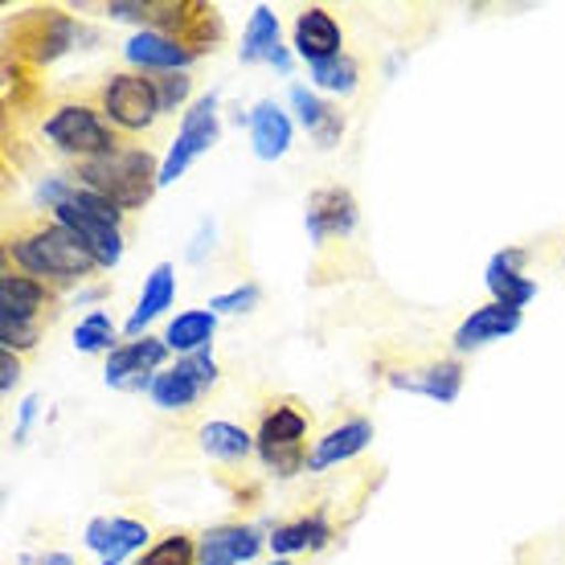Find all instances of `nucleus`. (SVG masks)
Instances as JSON below:
<instances>
[{
	"mask_svg": "<svg viewBox=\"0 0 565 565\" xmlns=\"http://www.w3.org/2000/svg\"><path fill=\"white\" fill-rule=\"evenodd\" d=\"M164 356H169L164 337L128 340V344L111 349V356H107V385H115V390H148L156 369L164 365Z\"/></svg>",
	"mask_w": 565,
	"mask_h": 565,
	"instance_id": "nucleus-10",
	"label": "nucleus"
},
{
	"mask_svg": "<svg viewBox=\"0 0 565 565\" xmlns=\"http://www.w3.org/2000/svg\"><path fill=\"white\" fill-rule=\"evenodd\" d=\"M50 217H57L66 230H74V234L86 242V250L99 258L103 270H111L115 263L124 258V234H119V226L103 222V217H95V213H86L83 205L62 201V205H54V210H50Z\"/></svg>",
	"mask_w": 565,
	"mask_h": 565,
	"instance_id": "nucleus-13",
	"label": "nucleus"
},
{
	"mask_svg": "<svg viewBox=\"0 0 565 565\" xmlns=\"http://www.w3.org/2000/svg\"><path fill=\"white\" fill-rule=\"evenodd\" d=\"M42 136L54 143L57 152L74 156V160H95V156L119 152V128H111L99 111H90L86 103H62L45 115Z\"/></svg>",
	"mask_w": 565,
	"mask_h": 565,
	"instance_id": "nucleus-5",
	"label": "nucleus"
},
{
	"mask_svg": "<svg viewBox=\"0 0 565 565\" xmlns=\"http://www.w3.org/2000/svg\"><path fill=\"white\" fill-rule=\"evenodd\" d=\"M213 332H217V316L205 308H193V311H181L177 320L169 324L164 332V344L177 349V353H201V349H210Z\"/></svg>",
	"mask_w": 565,
	"mask_h": 565,
	"instance_id": "nucleus-26",
	"label": "nucleus"
},
{
	"mask_svg": "<svg viewBox=\"0 0 565 565\" xmlns=\"http://www.w3.org/2000/svg\"><path fill=\"white\" fill-rule=\"evenodd\" d=\"M156 83V99H160V111H177L184 99H189V90H193V78L189 74H152Z\"/></svg>",
	"mask_w": 565,
	"mask_h": 565,
	"instance_id": "nucleus-33",
	"label": "nucleus"
},
{
	"mask_svg": "<svg viewBox=\"0 0 565 565\" xmlns=\"http://www.w3.org/2000/svg\"><path fill=\"white\" fill-rule=\"evenodd\" d=\"M270 565H296V562H287V557H279V562H270Z\"/></svg>",
	"mask_w": 565,
	"mask_h": 565,
	"instance_id": "nucleus-38",
	"label": "nucleus"
},
{
	"mask_svg": "<svg viewBox=\"0 0 565 565\" xmlns=\"http://www.w3.org/2000/svg\"><path fill=\"white\" fill-rule=\"evenodd\" d=\"M198 562V541L189 533H169L160 537L152 550H143L140 565H193Z\"/></svg>",
	"mask_w": 565,
	"mask_h": 565,
	"instance_id": "nucleus-30",
	"label": "nucleus"
},
{
	"mask_svg": "<svg viewBox=\"0 0 565 565\" xmlns=\"http://www.w3.org/2000/svg\"><path fill=\"white\" fill-rule=\"evenodd\" d=\"M340 45H344V33H340L337 17L311 4L296 17V54L303 62H324V57H340Z\"/></svg>",
	"mask_w": 565,
	"mask_h": 565,
	"instance_id": "nucleus-20",
	"label": "nucleus"
},
{
	"mask_svg": "<svg viewBox=\"0 0 565 565\" xmlns=\"http://www.w3.org/2000/svg\"><path fill=\"white\" fill-rule=\"evenodd\" d=\"M99 111L119 131H148L164 115L160 111V99H156V83L136 71L111 74L99 86Z\"/></svg>",
	"mask_w": 565,
	"mask_h": 565,
	"instance_id": "nucleus-7",
	"label": "nucleus"
},
{
	"mask_svg": "<svg viewBox=\"0 0 565 565\" xmlns=\"http://www.w3.org/2000/svg\"><path fill=\"white\" fill-rule=\"evenodd\" d=\"M42 340V324H29V320H13V316H0V349L9 353H25Z\"/></svg>",
	"mask_w": 565,
	"mask_h": 565,
	"instance_id": "nucleus-32",
	"label": "nucleus"
},
{
	"mask_svg": "<svg viewBox=\"0 0 565 565\" xmlns=\"http://www.w3.org/2000/svg\"><path fill=\"white\" fill-rule=\"evenodd\" d=\"M258 282H242V287H234V291H222V296L210 299V311L213 316H234V311H250L258 303Z\"/></svg>",
	"mask_w": 565,
	"mask_h": 565,
	"instance_id": "nucleus-34",
	"label": "nucleus"
},
{
	"mask_svg": "<svg viewBox=\"0 0 565 565\" xmlns=\"http://www.w3.org/2000/svg\"><path fill=\"white\" fill-rule=\"evenodd\" d=\"M308 74H311V83L320 86V90H337V95H349V90L356 86V62L349 54L324 57V62H311Z\"/></svg>",
	"mask_w": 565,
	"mask_h": 565,
	"instance_id": "nucleus-29",
	"label": "nucleus"
},
{
	"mask_svg": "<svg viewBox=\"0 0 565 565\" xmlns=\"http://www.w3.org/2000/svg\"><path fill=\"white\" fill-rule=\"evenodd\" d=\"M107 13L124 21H143L148 33H164L198 57L222 42V17L213 4H201V0H111Z\"/></svg>",
	"mask_w": 565,
	"mask_h": 565,
	"instance_id": "nucleus-3",
	"label": "nucleus"
},
{
	"mask_svg": "<svg viewBox=\"0 0 565 565\" xmlns=\"http://www.w3.org/2000/svg\"><path fill=\"white\" fill-rule=\"evenodd\" d=\"M124 54H128V62H136V66L156 71V74H181L184 66L198 62L193 50L177 45L172 38H164V33H136Z\"/></svg>",
	"mask_w": 565,
	"mask_h": 565,
	"instance_id": "nucleus-21",
	"label": "nucleus"
},
{
	"mask_svg": "<svg viewBox=\"0 0 565 565\" xmlns=\"http://www.w3.org/2000/svg\"><path fill=\"white\" fill-rule=\"evenodd\" d=\"M4 255H13V263L25 275L42 279L45 287H74L83 282L90 270H103L99 258L86 250V242L66 230L57 217H21L4 234Z\"/></svg>",
	"mask_w": 565,
	"mask_h": 565,
	"instance_id": "nucleus-1",
	"label": "nucleus"
},
{
	"mask_svg": "<svg viewBox=\"0 0 565 565\" xmlns=\"http://www.w3.org/2000/svg\"><path fill=\"white\" fill-rule=\"evenodd\" d=\"M172 296H177V275H172V263H156L152 275H148V282H143L140 303H136V311H131V320H128V328H124V332L140 340L143 324H148V320H156L160 311L169 308Z\"/></svg>",
	"mask_w": 565,
	"mask_h": 565,
	"instance_id": "nucleus-24",
	"label": "nucleus"
},
{
	"mask_svg": "<svg viewBox=\"0 0 565 565\" xmlns=\"http://www.w3.org/2000/svg\"><path fill=\"white\" fill-rule=\"evenodd\" d=\"M54 311H57L54 287H45L42 279H33L25 270H4V275H0V316L42 324Z\"/></svg>",
	"mask_w": 565,
	"mask_h": 565,
	"instance_id": "nucleus-12",
	"label": "nucleus"
},
{
	"mask_svg": "<svg viewBox=\"0 0 565 565\" xmlns=\"http://www.w3.org/2000/svg\"><path fill=\"white\" fill-rule=\"evenodd\" d=\"M74 42H78V25L62 9H25L9 25V54L25 66H50L62 54H71Z\"/></svg>",
	"mask_w": 565,
	"mask_h": 565,
	"instance_id": "nucleus-6",
	"label": "nucleus"
},
{
	"mask_svg": "<svg viewBox=\"0 0 565 565\" xmlns=\"http://www.w3.org/2000/svg\"><path fill=\"white\" fill-rule=\"evenodd\" d=\"M303 226H308L311 242L328 238H349L356 230V198L340 184L316 189L308 198V213H303Z\"/></svg>",
	"mask_w": 565,
	"mask_h": 565,
	"instance_id": "nucleus-11",
	"label": "nucleus"
},
{
	"mask_svg": "<svg viewBox=\"0 0 565 565\" xmlns=\"http://www.w3.org/2000/svg\"><path fill=\"white\" fill-rule=\"evenodd\" d=\"M17 382H21V356L0 349V394H13Z\"/></svg>",
	"mask_w": 565,
	"mask_h": 565,
	"instance_id": "nucleus-35",
	"label": "nucleus"
},
{
	"mask_svg": "<svg viewBox=\"0 0 565 565\" xmlns=\"http://www.w3.org/2000/svg\"><path fill=\"white\" fill-rule=\"evenodd\" d=\"M86 545L99 553L103 562H124L128 553L148 545V524L131 516H95L86 524Z\"/></svg>",
	"mask_w": 565,
	"mask_h": 565,
	"instance_id": "nucleus-19",
	"label": "nucleus"
},
{
	"mask_svg": "<svg viewBox=\"0 0 565 565\" xmlns=\"http://www.w3.org/2000/svg\"><path fill=\"white\" fill-rule=\"evenodd\" d=\"M222 128H217V95H205L198 99L181 119V131H177V140H172L169 156H164V164H160V189L172 184L177 177H184V169L198 160L201 152H210L213 143H217Z\"/></svg>",
	"mask_w": 565,
	"mask_h": 565,
	"instance_id": "nucleus-9",
	"label": "nucleus"
},
{
	"mask_svg": "<svg viewBox=\"0 0 565 565\" xmlns=\"http://www.w3.org/2000/svg\"><path fill=\"white\" fill-rule=\"evenodd\" d=\"M291 107L299 111V124L308 128V136L320 148H332L344 136V115L337 107H328L324 99H316L308 86H291Z\"/></svg>",
	"mask_w": 565,
	"mask_h": 565,
	"instance_id": "nucleus-23",
	"label": "nucleus"
},
{
	"mask_svg": "<svg viewBox=\"0 0 565 565\" xmlns=\"http://www.w3.org/2000/svg\"><path fill=\"white\" fill-rule=\"evenodd\" d=\"M71 181L131 213L143 210L160 189V164L148 148H119V152L95 156V160H78Z\"/></svg>",
	"mask_w": 565,
	"mask_h": 565,
	"instance_id": "nucleus-2",
	"label": "nucleus"
},
{
	"mask_svg": "<svg viewBox=\"0 0 565 565\" xmlns=\"http://www.w3.org/2000/svg\"><path fill=\"white\" fill-rule=\"evenodd\" d=\"M250 143H255L258 160H279L291 148V119H287L279 103L263 99L250 111Z\"/></svg>",
	"mask_w": 565,
	"mask_h": 565,
	"instance_id": "nucleus-22",
	"label": "nucleus"
},
{
	"mask_svg": "<svg viewBox=\"0 0 565 565\" xmlns=\"http://www.w3.org/2000/svg\"><path fill=\"white\" fill-rule=\"evenodd\" d=\"M213 382H217V361L210 356V349H201V353L181 356L164 373H156L152 385H148V397L160 411H189L193 402L205 397Z\"/></svg>",
	"mask_w": 565,
	"mask_h": 565,
	"instance_id": "nucleus-8",
	"label": "nucleus"
},
{
	"mask_svg": "<svg viewBox=\"0 0 565 565\" xmlns=\"http://www.w3.org/2000/svg\"><path fill=\"white\" fill-rule=\"evenodd\" d=\"M279 50V17L270 13L267 4H258L255 13H250L246 38H242V62H275Z\"/></svg>",
	"mask_w": 565,
	"mask_h": 565,
	"instance_id": "nucleus-28",
	"label": "nucleus"
},
{
	"mask_svg": "<svg viewBox=\"0 0 565 565\" xmlns=\"http://www.w3.org/2000/svg\"><path fill=\"white\" fill-rule=\"evenodd\" d=\"M115 340V324L107 311H90L83 324L74 328V349L78 353H103V349H111Z\"/></svg>",
	"mask_w": 565,
	"mask_h": 565,
	"instance_id": "nucleus-31",
	"label": "nucleus"
},
{
	"mask_svg": "<svg viewBox=\"0 0 565 565\" xmlns=\"http://www.w3.org/2000/svg\"><path fill=\"white\" fill-rule=\"evenodd\" d=\"M328 541H332V524L324 521V512H311V516H299L291 524H279L270 533V550L279 557H291L303 550H324Z\"/></svg>",
	"mask_w": 565,
	"mask_h": 565,
	"instance_id": "nucleus-25",
	"label": "nucleus"
},
{
	"mask_svg": "<svg viewBox=\"0 0 565 565\" xmlns=\"http://www.w3.org/2000/svg\"><path fill=\"white\" fill-rule=\"evenodd\" d=\"M385 382L394 390H406V394L430 397L438 406H451L463 390V365L459 361H430L418 369H394V373H385Z\"/></svg>",
	"mask_w": 565,
	"mask_h": 565,
	"instance_id": "nucleus-14",
	"label": "nucleus"
},
{
	"mask_svg": "<svg viewBox=\"0 0 565 565\" xmlns=\"http://www.w3.org/2000/svg\"><path fill=\"white\" fill-rule=\"evenodd\" d=\"M373 443V423L369 418H349V423L332 426L328 435L316 438V447L308 451V471H328L337 463H349L353 455H361Z\"/></svg>",
	"mask_w": 565,
	"mask_h": 565,
	"instance_id": "nucleus-18",
	"label": "nucleus"
},
{
	"mask_svg": "<svg viewBox=\"0 0 565 565\" xmlns=\"http://www.w3.org/2000/svg\"><path fill=\"white\" fill-rule=\"evenodd\" d=\"M29 562H33V557H29ZM33 565H74V557L71 553H42Z\"/></svg>",
	"mask_w": 565,
	"mask_h": 565,
	"instance_id": "nucleus-37",
	"label": "nucleus"
},
{
	"mask_svg": "<svg viewBox=\"0 0 565 565\" xmlns=\"http://www.w3.org/2000/svg\"><path fill=\"white\" fill-rule=\"evenodd\" d=\"M524 258H529V250H521V246H509V250L492 255V263H488V291H492L495 303L524 308V303L537 299V282L524 275Z\"/></svg>",
	"mask_w": 565,
	"mask_h": 565,
	"instance_id": "nucleus-17",
	"label": "nucleus"
},
{
	"mask_svg": "<svg viewBox=\"0 0 565 565\" xmlns=\"http://www.w3.org/2000/svg\"><path fill=\"white\" fill-rule=\"evenodd\" d=\"M201 451L222 463H238L255 451V438L246 435L238 423H205L201 426Z\"/></svg>",
	"mask_w": 565,
	"mask_h": 565,
	"instance_id": "nucleus-27",
	"label": "nucleus"
},
{
	"mask_svg": "<svg viewBox=\"0 0 565 565\" xmlns=\"http://www.w3.org/2000/svg\"><path fill=\"white\" fill-rule=\"evenodd\" d=\"M311 414L299 411V402L282 397V402H270L263 418H258V435H255V451L263 459L267 471L275 476H296V471H308V451H303V438H308Z\"/></svg>",
	"mask_w": 565,
	"mask_h": 565,
	"instance_id": "nucleus-4",
	"label": "nucleus"
},
{
	"mask_svg": "<svg viewBox=\"0 0 565 565\" xmlns=\"http://www.w3.org/2000/svg\"><path fill=\"white\" fill-rule=\"evenodd\" d=\"M103 565H119V562H103Z\"/></svg>",
	"mask_w": 565,
	"mask_h": 565,
	"instance_id": "nucleus-39",
	"label": "nucleus"
},
{
	"mask_svg": "<svg viewBox=\"0 0 565 565\" xmlns=\"http://www.w3.org/2000/svg\"><path fill=\"white\" fill-rule=\"evenodd\" d=\"M263 550V533L255 524H217L198 541V565H242Z\"/></svg>",
	"mask_w": 565,
	"mask_h": 565,
	"instance_id": "nucleus-16",
	"label": "nucleus"
},
{
	"mask_svg": "<svg viewBox=\"0 0 565 565\" xmlns=\"http://www.w3.org/2000/svg\"><path fill=\"white\" fill-rule=\"evenodd\" d=\"M38 397H25V406H21V423H17V438H25V430H29V423H33V414H38Z\"/></svg>",
	"mask_w": 565,
	"mask_h": 565,
	"instance_id": "nucleus-36",
	"label": "nucleus"
},
{
	"mask_svg": "<svg viewBox=\"0 0 565 565\" xmlns=\"http://www.w3.org/2000/svg\"><path fill=\"white\" fill-rule=\"evenodd\" d=\"M521 320H524L521 308H504V303H495L492 299V303L476 308L463 324L455 328L451 349L455 353H476V349H483V344H495V340L512 337V332L521 328Z\"/></svg>",
	"mask_w": 565,
	"mask_h": 565,
	"instance_id": "nucleus-15",
	"label": "nucleus"
}]
</instances>
